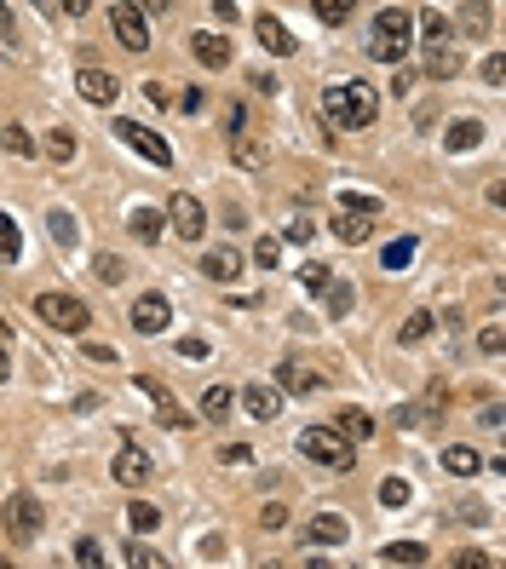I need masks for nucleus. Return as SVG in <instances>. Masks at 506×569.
<instances>
[{
    "mask_svg": "<svg viewBox=\"0 0 506 569\" xmlns=\"http://www.w3.org/2000/svg\"><path fill=\"white\" fill-rule=\"evenodd\" d=\"M69 558H75V564H81V569H92V564H104V547H98V541H92V535H81V541H75V552H69Z\"/></svg>",
    "mask_w": 506,
    "mask_h": 569,
    "instance_id": "58836bf2",
    "label": "nucleus"
},
{
    "mask_svg": "<svg viewBox=\"0 0 506 569\" xmlns=\"http://www.w3.org/2000/svg\"><path fill=\"white\" fill-rule=\"evenodd\" d=\"M167 225L179 230L184 242H202V236H207V207L196 202L190 190H179V196L167 202Z\"/></svg>",
    "mask_w": 506,
    "mask_h": 569,
    "instance_id": "1a4fd4ad",
    "label": "nucleus"
},
{
    "mask_svg": "<svg viewBox=\"0 0 506 569\" xmlns=\"http://www.w3.org/2000/svg\"><path fill=\"white\" fill-rule=\"evenodd\" d=\"M127 230H133L138 242L150 248V242H156V236H161L167 225H161V213H156V207H133V213H127Z\"/></svg>",
    "mask_w": 506,
    "mask_h": 569,
    "instance_id": "5701e85b",
    "label": "nucleus"
},
{
    "mask_svg": "<svg viewBox=\"0 0 506 569\" xmlns=\"http://www.w3.org/2000/svg\"><path fill=\"white\" fill-rule=\"evenodd\" d=\"M460 29H466L472 41H483V29H489V0H466V6H460Z\"/></svg>",
    "mask_w": 506,
    "mask_h": 569,
    "instance_id": "cd10ccee",
    "label": "nucleus"
},
{
    "mask_svg": "<svg viewBox=\"0 0 506 569\" xmlns=\"http://www.w3.org/2000/svg\"><path fill=\"white\" fill-rule=\"evenodd\" d=\"M414 248H420L414 236H397V242H386V253H380V265H386V271H403V265L414 259Z\"/></svg>",
    "mask_w": 506,
    "mask_h": 569,
    "instance_id": "72a5a7b5",
    "label": "nucleus"
},
{
    "mask_svg": "<svg viewBox=\"0 0 506 569\" xmlns=\"http://www.w3.org/2000/svg\"><path fill=\"white\" fill-rule=\"evenodd\" d=\"M409 35H414V18L403 6H386L374 29H368V58H380V64H403L409 58Z\"/></svg>",
    "mask_w": 506,
    "mask_h": 569,
    "instance_id": "f03ea898",
    "label": "nucleus"
},
{
    "mask_svg": "<svg viewBox=\"0 0 506 569\" xmlns=\"http://www.w3.org/2000/svg\"><path fill=\"white\" fill-rule=\"evenodd\" d=\"M311 12H317L328 29H340V23H351V12H357V0H311Z\"/></svg>",
    "mask_w": 506,
    "mask_h": 569,
    "instance_id": "c85d7f7f",
    "label": "nucleus"
},
{
    "mask_svg": "<svg viewBox=\"0 0 506 569\" xmlns=\"http://www.w3.org/2000/svg\"><path fill=\"white\" fill-rule=\"evenodd\" d=\"M374 115H380V92L368 81H340L322 92V121L334 133H363V127H374Z\"/></svg>",
    "mask_w": 506,
    "mask_h": 569,
    "instance_id": "f257e3e1",
    "label": "nucleus"
},
{
    "mask_svg": "<svg viewBox=\"0 0 506 569\" xmlns=\"http://www.w3.org/2000/svg\"><path fill=\"white\" fill-rule=\"evenodd\" d=\"M478 75H483V87H501V81H506V58H501V52H489Z\"/></svg>",
    "mask_w": 506,
    "mask_h": 569,
    "instance_id": "a19ab883",
    "label": "nucleus"
},
{
    "mask_svg": "<svg viewBox=\"0 0 506 569\" xmlns=\"http://www.w3.org/2000/svg\"><path fill=\"white\" fill-rule=\"evenodd\" d=\"M282 524H288V501L259 506V529H282Z\"/></svg>",
    "mask_w": 506,
    "mask_h": 569,
    "instance_id": "37998d69",
    "label": "nucleus"
},
{
    "mask_svg": "<svg viewBox=\"0 0 506 569\" xmlns=\"http://www.w3.org/2000/svg\"><path fill=\"white\" fill-rule=\"evenodd\" d=\"M46 230H52L58 248H69V242H75V213H69V207H52V213H46Z\"/></svg>",
    "mask_w": 506,
    "mask_h": 569,
    "instance_id": "473e14b6",
    "label": "nucleus"
},
{
    "mask_svg": "<svg viewBox=\"0 0 506 569\" xmlns=\"http://www.w3.org/2000/svg\"><path fill=\"white\" fill-rule=\"evenodd\" d=\"M46 156L58 161V167H69V161H75V133H69V127H52V133H46Z\"/></svg>",
    "mask_w": 506,
    "mask_h": 569,
    "instance_id": "2f4dec72",
    "label": "nucleus"
},
{
    "mask_svg": "<svg viewBox=\"0 0 506 569\" xmlns=\"http://www.w3.org/2000/svg\"><path fill=\"white\" fill-rule=\"evenodd\" d=\"M6 374H12V363H6V340H0V386H6Z\"/></svg>",
    "mask_w": 506,
    "mask_h": 569,
    "instance_id": "4d7b16f0",
    "label": "nucleus"
},
{
    "mask_svg": "<svg viewBox=\"0 0 506 569\" xmlns=\"http://www.w3.org/2000/svg\"><path fill=\"white\" fill-rule=\"evenodd\" d=\"M115 483H127V489H144V483H150V472H156V460L144 455V449H138V443H121V455H115Z\"/></svg>",
    "mask_w": 506,
    "mask_h": 569,
    "instance_id": "9d476101",
    "label": "nucleus"
},
{
    "mask_svg": "<svg viewBox=\"0 0 506 569\" xmlns=\"http://www.w3.org/2000/svg\"><path fill=\"white\" fill-rule=\"evenodd\" d=\"M374 219H380V202L374 196H363V190H340L334 196V236L340 242H368V230H374Z\"/></svg>",
    "mask_w": 506,
    "mask_h": 569,
    "instance_id": "20e7f679",
    "label": "nucleus"
},
{
    "mask_svg": "<svg viewBox=\"0 0 506 569\" xmlns=\"http://www.w3.org/2000/svg\"><path fill=\"white\" fill-rule=\"evenodd\" d=\"M87 363L110 368V363H121V357H115V345H98V340H92V345H87Z\"/></svg>",
    "mask_w": 506,
    "mask_h": 569,
    "instance_id": "49530a36",
    "label": "nucleus"
},
{
    "mask_svg": "<svg viewBox=\"0 0 506 569\" xmlns=\"http://www.w3.org/2000/svg\"><path fill=\"white\" fill-rule=\"evenodd\" d=\"M202 104H207V92H202V87H184V92H179V110H184V115H196Z\"/></svg>",
    "mask_w": 506,
    "mask_h": 569,
    "instance_id": "09e8293b",
    "label": "nucleus"
},
{
    "mask_svg": "<svg viewBox=\"0 0 506 569\" xmlns=\"http://www.w3.org/2000/svg\"><path fill=\"white\" fill-rule=\"evenodd\" d=\"M202 276H207V282H236V276H242V253L213 248V253L202 259Z\"/></svg>",
    "mask_w": 506,
    "mask_h": 569,
    "instance_id": "412c9836",
    "label": "nucleus"
},
{
    "mask_svg": "<svg viewBox=\"0 0 506 569\" xmlns=\"http://www.w3.org/2000/svg\"><path fill=\"white\" fill-rule=\"evenodd\" d=\"M75 87H81V98H87V104H98V110H104V104H115V92H121V81H115L110 69H81V75H75Z\"/></svg>",
    "mask_w": 506,
    "mask_h": 569,
    "instance_id": "2eb2a0df",
    "label": "nucleus"
},
{
    "mask_svg": "<svg viewBox=\"0 0 506 569\" xmlns=\"http://www.w3.org/2000/svg\"><path fill=\"white\" fill-rule=\"evenodd\" d=\"M478 345H483V351H489V357H501L506 334H501V328H483V334H478Z\"/></svg>",
    "mask_w": 506,
    "mask_h": 569,
    "instance_id": "3c124183",
    "label": "nucleus"
},
{
    "mask_svg": "<svg viewBox=\"0 0 506 569\" xmlns=\"http://www.w3.org/2000/svg\"><path fill=\"white\" fill-rule=\"evenodd\" d=\"M380 558H386V564H426L432 552L420 547V541H391V547L380 552Z\"/></svg>",
    "mask_w": 506,
    "mask_h": 569,
    "instance_id": "f704fd0d",
    "label": "nucleus"
},
{
    "mask_svg": "<svg viewBox=\"0 0 506 569\" xmlns=\"http://www.w3.org/2000/svg\"><path fill=\"white\" fill-rule=\"evenodd\" d=\"M380 506L403 512V506H409V483H403V478H386V483H380Z\"/></svg>",
    "mask_w": 506,
    "mask_h": 569,
    "instance_id": "e433bc0d",
    "label": "nucleus"
},
{
    "mask_svg": "<svg viewBox=\"0 0 506 569\" xmlns=\"http://www.w3.org/2000/svg\"><path fill=\"white\" fill-rule=\"evenodd\" d=\"M322 299H328V317H345V311H351V282H340V276H328V282H322Z\"/></svg>",
    "mask_w": 506,
    "mask_h": 569,
    "instance_id": "bb28decb",
    "label": "nucleus"
},
{
    "mask_svg": "<svg viewBox=\"0 0 506 569\" xmlns=\"http://www.w3.org/2000/svg\"><path fill=\"white\" fill-rule=\"evenodd\" d=\"M190 52L202 58V69H230V58H236V46H230L219 29H202V35H190Z\"/></svg>",
    "mask_w": 506,
    "mask_h": 569,
    "instance_id": "ddd939ff",
    "label": "nucleus"
},
{
    "mask_svg": "<svg viewBox=\"0 0 506 569\" xmlns=\"http://www.w3.org/2000/svg\"><path fill=\"white\" fill-rule=\"evenodd\" d=\"M253 35H259V46H265V52H276V58H288V52H294V35H288V23L276 18V12H259V23H253Z\"/></svg>",
    "mask_w": 506,
    "mask_h": 569,
    "instance_id": "f3484780",
    "label": "nucleus"
},
{
    "mask_svg": "<svg viewBox=\"0 0 506 569\" xmlns=\"http://www.w3.org/2000/svg\"><path fill=\"white\" fill-rule=\"evenodd\" d=\"M443 144H449L455 156H466V150H478V144H483V121H472V115H460V121H449V133H443Z\"/></svg>",
    "mask_w": 506,
    "mask_h": 569,
    "instance_id": "aec40b11",
    "label": "nucleus"
},
{
    "mask_svg": "<svg viewBox=\"0 0 506 569\" xmlns=\"http://www.w3.org/2000/svg\"><path fill=\"white\" fill-rule=\"evenodd\" d=\"M340 432L351 437V443H368V437H374V414H368V409H345L340 414Z\"/></svg>",
    "mask_w": 506,
    "mask_h": 569,
    "instance_id": "a878e982",
    "label": "nucleus"
},
{
    "mask_svg": "<svg viewBox=\"0 0 506 569\" xmlns=\"http://www.w3.org/2000/svg\"><path fill=\"white\" fill-rule=\"evenodd\" d=\"M414 29H420V41H426V46H443V41H449V35H455L443 12H420V23H414Z\"/></svg>",
    "mask_w": 506,
    "mask_h": 569,
    "instance_id": "c756f323",
    "label": "nucleus"
},
{
    "mask_svg": "<svg viewBox=\"0 0 506 569\" xmlns=\"http://www.w3.org/2000/svg\"><path fill=\"white\" fill-rule=\"evenodd\" d=\"M133 386H138V397H150V403H156V414H161V420H167V426H184V414H179V397H173V391L161 386L156 374H138Z\"/></svg>",
    "mask_w": 506,
    "mask_h": 569,
    "instance_id": "dca6fc26",
    "label": "nucleus"
},
{
    "mask_svg": "<svg viewBox=\"0 0 506 569\" xmlns=\"http://www.w3.org/2000/svg\"><path fill=\"white\" fill-rule=\"evenodd\" d=\"M420 69H426L432 81H455L460 69H466V58H460L455 46L443 41V46H426V58H420Z\"/></svg>",
    "mask_w": 506,
    "mask_h": 569,
    "instance_id": "a211bd4d",
    "label": "nucleus"
},
{
    "mask_svg": "<svg viewBox=\"0 0 506 569\" xmlns=\"http://www.w3.org/2000/svg\"><path fill=\"white\" fill-rule=\"evenodd\" d=\"M432 328H437V317H432V311H414V317L403 322V328H397V345H420L426 334H432Z\"/></svg>",
    "mask_w": 506,
    "mask_h": 569,
    "instance_id": "7c9ffc66",
    "label": "nucleus"
},
{
    "mask_svg": "<svg viewBox=\"0 0 506 569\" xmlns=\"http://www.w3.org/2000/svg\"><path fill=\"white\" fill-rule=\"evenodd\" d=\"M242 409H248L253 420H276V414H282V391L276 386H242Z\"/></svg>",
    "mask_w": 506,
    "mask_h": 569,
    "instance_id": "6ab92c4d",
    "label": "nucleus"
},
{
    "mask_svg": "<svg viewBox=\"0 0 506 569\" xmlns=\"http://www.w3.org/2000/svg\"><path fill=\"white\" fill-rule=\"evenodd\" d=\"M299 455L317 460V466H328V472H351V466H357L351 437H345L340 426H305V432H299Z\"/></svg>",
    "mask_w": 506,
    "mask_h": 569,
    "instance_id": "7ed1b4c3",
    "label": "nucleus"
},
{
    "mask_svg": "<svg viewBox=\"0 0 506 569\" xmlns=\"http://www.w3.org/2000/svg\"><path fill=\"white\" fill-rule=\"evenodd\" d=\"M127 564H133V569H161L167 558H161V552H150V547H127Z\"/></svg>",
    "mask_w": 506,
    "mask_h": 569,
    "instance_id": "a18cd8bd",
    "label": "nucleus"
},
{
    "mask_svg": "<svg viewBox=\"0 0 506 569\" xmlns=\"http://www.w3.org/2000/svg\"><path fill=\"white\" fill-rule=\"evenodd\" d=\"M23 259V230L12 213H0V265H18Z\"/></svg>",
    "mask_w": 506,
    "mask_h": 569,
    "instance_id": "b1692460",
    "label": "nucleus"
},
{
    "mask_svg": "<svg viewBox=\"0 0 506 569\" xmlns=\"http://www.w3.org/2000/svg\"><path fill=\"white\" fill-rule=\"evenodd\" d=\"M276 259H282V242H276V236H259V242H253V265H265V271H271Z\"/></svg>",
    "mask_w": 506,
    "mask_h": 569,
    "instance_id": "ea45409f",
    "label": "nucleus"
},
{
    "mask_svg": "<svg viewBox=\"0 0 506 569\" xmlns=\"http://www.w3.org/2000/svg\"><path fill=\"white\" fill-rule=\"evenodd\" d=\"M127 322H133L138 334H161V328L173 322V305H167L161 294H138L133 311H127Z\"/></svg>",
    "mask_w": 506,
    "mask_h": 569,
    "instance_id": "9b49d317",
    "label": "nucleus"
},
{
    "mask_svg": "<svg viewBox=\"0 0 506 569\" xmlns=\"http://www.w3.org/2000/svg\"><path fill=\"white\" fill-rule=\"evenodd\" d=\"M144 18H161V12H173V0H133Z\"/></svg>",
    "mask_w": 506,
    "mask_h": 569,
    "instance_id": "603ef678",
    "label": "nucleus"
},
{
    "mask_svg": "<svg viewBox=\"0 0 506 569\" xmlns=\"http://www.w3.org/2000/svg\"><path fill=\"white\" fill-rule=\"evenodd\" d=\"M276 386L294 391V397H311V391H322V368L299 363V357H282V363H276Z\"/></svg>",
    "mask_w": 506,
    "mask_h": 569,
    "instance_id": "f8f14e48",
    "label": "nucleus"
},
{
    "mask_svg": "<svg viewBox=\"0 0 506 569\" xmlns=\"http://www.w3.org/2000/svg\"><path fill=\"white\" fill-rule=\"evenodd\" d=\"M92 276H98V282H121V276H127V259H121V253H98V259H92Z\"/></svg>",
    "mask_w": 506,
    "mask_h": 569,
    "instance_id": "c9c22d12",
    "label": "nucleus"
},
{
    "mask_svg": "<svg viewBox=\"0 0 506 569\" xmlns=\"http://www.w3.org/2000/svg\"><path fill=\"white\" fill-rule=\"evenodd\" d=\"M41 524H46V506L29 495V489H18L12 501H6V535L18 541V547H35L41 541Z\"/></svg>",
    "mask_w": 506,
    "mask_h": 569,
    "instance_id": "39448f33",
    "label": "nucleus"
},
{
    "mask_svg": "<svg viewBox=\"0 0 506 569\" xmlns=\"http://www.w3.org/2000/svg\"><path fill=\"white\" fill-rule=\"evenodd\" d=\"M345 535H351V524H345L340 512H317L305 524V547H345Z\"/></svg>",
    "mask_w": 506,
    "mask_h": 569,
    "instance_id": "4468645a",
    "label": "nucleus"
},
{
    "mask_svg": "<svg viewBox=\"0 0 506 569\" xmlns=\"http://www.w3.org/2000/svg\"><path fill=\"white\" fill-rule=\"evenodd\" d=\"M110 35L127 46V52H144V46H150V18L138 12L133 0H121V6H110Z\"/></svg>",
    "mask_w": 506,
    "mask_h": 569,
    "instance_id": "6e6552de",
    "label": "nucleus"
},
{
    "mask_svg": "<svg viewBox=\"0 0 506 569\" xmlns=\"http://www.w3.org/2000/svg\"><path fill=\"white\" fill-rule=\"evenodd\" d=\"M115 138H121L127 150H138L150 167H173V150H167V138H161L156 127H144V121H115Z\"/></svg>",
    "mask_w": 506,
    "mask_h": 569,
    "instance_id": "0eeeda50",
    "label": "nucleus"
},
{
    "mask_svg": "<svg viewBox=\"0 0 506 569\" xmlns=\"http://www.w3.org/2000/svg\"><path fill=\"white\" fill-rule=\"evenodd\" d=\"M29 6H41V12H52V0H29Z\"/></svg>",
    "mask_w": 506,
    "mask_h": 569,
    "instance_id": "13d9d810",
    "label": "nucleus"
},
{
    "mask_svg": "<svg viewBox=\"0 0 506 569\" xmlns=\"http://www.w3.org/2000/svg\"><path fill=\"white\" fill-rule=\"evenodd\" d=\"M0 35H6V41L18 35V18H12V6H6V0H0Z\"/></svg>",
    "mask_w": 506,
    "mask_h": 569,
    "instance_id": "864d4df0",
    "label": "nucleus"
},
{
    "mask_svg": "<svg viewBox=\"0 0 506 569\" xmlns=\"http://www.w3.org/2000/svg\"><path fill=\"white\" fill-rule=\"evenodd\" d=\"M58 6H64L69 18H87V12H92V0H58Z\"/></svg>",
    "mask_w": 506,
    "mask_h": 569,
    "instance_id": "6e6d98bb",
    "label": "nucleus"
},
{
    "mask_svg": "<svg viewBox=\"0 0 506 569\" xmlns=\"http://www.w3.org/2000/svg\"><path fill=\"white\" fill-rule=\"evenodd\" d=\"M230 403H236V391H230V386H207L202 391V420H213V426L230 420Z\"/></svg>",
    "mask_w": 506,
    "mask_h": 569,
    "instance_id": "393cba45",
    "label": "nucleus"
},
{
    "mask_svg": "<svg viewBox=\"0 0 506 569\" xmlns=\"http://www.w3.org/2000/svg\"><path fill=\"white\" fill-rule=\"evenodd\" d=\"M6 150H12V156H35V138H29V127H6Z\"/></svg>",
    "mask_w": 506,
    "mask_h": 569,
    "instance_id": "79ce46f5",
    "label": "nucleus"
},
{
    "mask_svg": "<svg viewBox=\"0 0 506 569\" xmlns=\"http://www.w3.org/2000/svg\"><path fill=\"white\" fill-rule=\"evenodd\" d=\"M443 472L472 478V472H483V455H478V449H466V443H449V449H443Z\"/></svg>",
    "mask_w": 506,
    "mask_h": 569,
    "instance_id": "4be33fe9",
    "label": "nucleus"
},
{
    "mask_svg": "<svg viewBox=\"0 0 506 569\" xmlns=\"http://www.w3.org/2000/svg\"><path fill=\"white\" fill-rule=\"evenodd\" d=\"M127 518H133V529H138V535H150V529L161 524V512H156L150 501H133V506H127Z\"/></svg>",
    "mask_w": 506,
    "mask_h": 569,
    "instance_id": "4c0bfd02",
    "label": "nucleus"
},
{
    "mask_svg": "<svg viewBox=\"0 0 506 569\" xmlns=\"http://www.w3.org/2000/svg\"><path fill=\"white\" fill-rule=\"evenodd\" d=\"M299 282H305L311 294H322V282H328V271H322V265H299Z\"/></svg>",
    "mask_w": 506,
    "mask_h": 569,
    "instance_id": "de8ad7c7",
    "label": "nucleus"
},
{
    "mask_svg": "<svg viewBox=\"0 0 506 569\" xmlns=\"http://www.w3.org/2000/svg\"><path fill=\"white\" fill-rule=\"evenodd\" d=\"M35 317H41L46 328H58V334H81L92 311L75 294H41V299H35Z\"/></svg>",
    "mask_w": 506,
    "mask_h": 569,
    "instance_id": "423d86ee",
    "label": "nucleus"
},
{
    "mask_svg": "<svg viewBox=\"0 0 506 569\" xmlns=\"http://www.w3.org/2000/svg\"><path fill=\"white\" fill-rule=\"evenodd\" d=\"M213 18H219V23H236V0H213Z\"/></svg>",
    "mask_w": 506,
    "mask_h": 569,
    "instance_id": "5fc2aeb1",
    "label": "nucleus"
},
{
    "mask_svg": "<svg viewBox=\"0 0 506 569\" xmlns=\"http://www.w3.org/2000/svg\"><path fill=\"white\" fill-rule=\"evenodd\" d=\"M179 357H184V363H202V357H207V340H196V334H190V340H179Z\"/></svg>",
    "mask_w": 506,
    "mask_h": 569,
    "instance_id": "8fccbe9b",
    "label": "nucleus"
},
{
    "mask_svg": "<svg viewBox=\"0 0 506 569\" xmlns=\"http://www.w3.org/2000/svg\"><path fill=\"white\" fill-rule=\"evenodd\" d=\"M219 466H253V449L248 443H225V449H219Z\"/></svg>",
    "mask_w": 506,
    "mask_h": 569,
    "instance_id": "c03bdc74",
    "label": "nucleus"
}]
</instances>
